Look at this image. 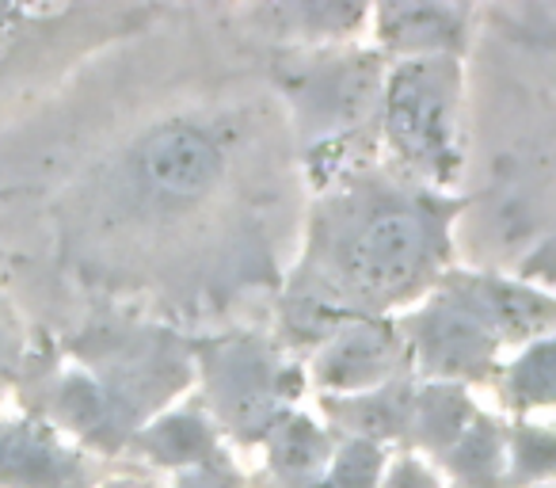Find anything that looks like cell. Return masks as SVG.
Instances as JSON below:
<instances>
[{
	"instance_id": "1",
	"label": "cell",
	"mask_w": 556,
	"mask_h": 488,
	"mask_svg": "<svg viewBox=\"0 0 556 488\" xmlns=\"http://www.w3.org/2000/svg\"><path fill=\"white\" fill-rule=\"evenodd\" d=\"M389 134L408 157H450V80L439 65H408L389 92Z\"/></svg>"
},
{
	"instance_id": "2",
	"label": "cell",
	"mask_w": 556,
	"mask_h": 488,
	"mask_svg": "<svg viewBox=\"0 0 556 488\" xmlns=\"http://www.w3.org/2000/svg\"><path fill=\"white\" fill-rule=\"evenodd\" d=\"M141 176L164 199H202L222 179V153L199 126H164L141 146Z\"/></svg>"
},
{
	"instance_id": "3",
	"label": "cell",
	"mask_w": 556,
	"mask_h": 488,
	"mask_svg": "<svg viewBox=\"0 0 556 488\" xmlns=\"http://www.w3.org/2000/svg\"><path fill=\"white\" fill-rule=\"evenodd\" d=\"M419 256H424V225H419V217L393 210V214L374 217L351 240L348 267L366 290H393L404 279H412Z\"/></svg>"
},
{
	"instance_id": "4",
	"label": "cell",
	"mask_w": 556,
	"mask_h": 488,
	"mask_svg": "<svg viewBox=\"0 0 556 488\" xmlns=\"http://www.w3.org/2000/svg\"><path fill=\"white\" fill-rule=\"evenodd\" d=\"M62 480V454L42 435L16 427L0 435V485L54 488Z\"/></svg>"
},
{
	"instance_id": "5",
	"label": "cell",
	"mask_w": 556,
	"mask_h": 488,
	"mask_svg": "<svg viewBox=\"0 0 556 488\" xmlns=\"http://www.w3.org/2000/svg\"><path fill=\"white\" fill-rule=\"evenodd\" d=\"M484 348V333L469 313H442L431 333V351L442 363H472Z\"/></svg>"
},
{
	"instance_id": "6",
	"label": "cell",
	"mask_w": 556,
	"mask_h": 488,
	"mask_svg": "<svg viewBox=\"0 0 556 488\" xmlns=\"http://www.w3.org/2000/svg\"><path fill=\"white\" fill-rule=\"evenodd\" d=\"M153 447L168 462H187V458L206 450V431L194 420H168L153 431Z\"/></svg>"
},
{
	"instance_id": "7",
	"label": "cell",
	"mask_w": 556,
	"mask_h": 488,
	"mask_svg": "<svg viewBox=\"0 0 556 488\" xmlns=\"http://www.w3.org/2000/svg\"><path fill=\"white\" fill-rule=\"evenodd\" d=\"M548 343H538V348L530 351V355L518 363L515 371V389L522 397H533V401H548V393H553V366H548Z\"/></svg>"
},
{
	"instance_id": "8",
	"label": "cell",
	"mask_w": 556,
	"mask_h": 488,
	"mask_svg": "<svg viewBox=\"0 0 556 488\" xmlns=\"http://www.w3.org/2000/svg\"><path fill=\"white\" fill-rule=\"evenodd\" d=\"M378 477V450L370 442H355L336 462V485L340 488H370Z\"/></svg>"
},
{
	"instance_id": "9",
	"label": "cell",
	"mask_w": 556,
	"mask_h": 488,
	"mask_svg": "<svg viewBox=\"0 0 556 488\" xmlns=\"http://www.w3.org/2000/svg\"><path fill=\"white\" fill-rule=\"evenodd\" d=\"M381 363V343L370 340V336H358V340L343 343L340 355H336V371L332 378L336 381H355L358 374H370V366Z\"/></svg>"
},
{
	"instance_id": "10",
	"label": "cell",
	"mask_w": 556,
	"mask_h": 488,
	"mask_svg": "<svg viewBox=\"0 0 556 488\" xmlns=\"http://www.w3.org/2000/svg\"><path fill=\"white\" fill-rule=\"evenodd\" d=\"M16 50V16L0 12V65L9 62V54Z\"/></svg>"
},
{
	"instance_id": "11",
	"label": "cell",
	"mask_w": 556,
	"mask_h": 488,
	"mask_svg": "<svg viewBox=\"0 0 556 488\" xmlns=\"http://www.w3.org/2000/svg\"><path fill=\"white\" fill-rule=\"evenodd\" d=\"M393 488H431V480H427L424 473L416 470V465H408V470H401V473H396Z\"/></svg>"
},
{
	"instance_id": "12",
	"label": "cell",
	"mask_w": 556,
	"mask_h": 488,
	"mask_svg": "<svg viewBox=\"0 0 556 488\" xmlns=\"http://www.w3.org/2000/svg\"><path fill=\"white\" fill-rule=\"evenodd\" d=\"M179 488H229L225 480H217L214 473H194V477H187Z\"/></svg>"
}]
</instances>
